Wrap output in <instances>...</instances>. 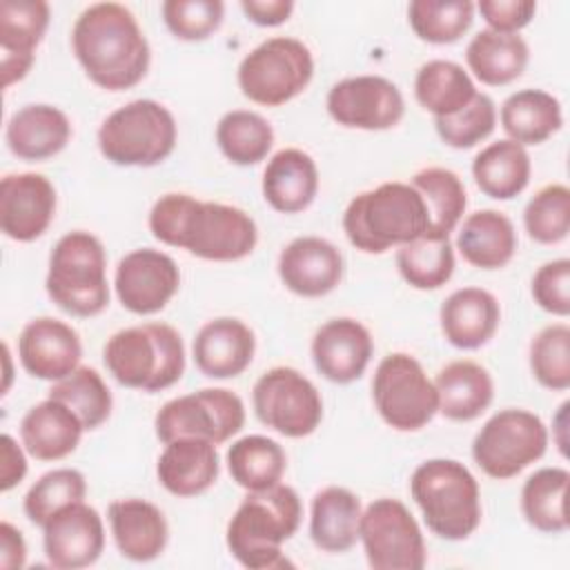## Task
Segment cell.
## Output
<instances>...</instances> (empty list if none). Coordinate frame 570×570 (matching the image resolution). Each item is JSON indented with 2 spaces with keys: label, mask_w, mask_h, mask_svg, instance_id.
I'll use <instances>...</instances> for the list:
<instances>
[{
  "label": "cell",
  "mask_w": 570,
  "mask_h": 570,
  "mask_svg": "<svg viewBox=\"0 0 570 570\" xmlns=\"http://www.w3.org/2000/svg\"><path fill=\"white\" fill-rule=\"evenodd\" d=\"M147 223L156 240L205 261H240L258 240L254 218L240 207L178 191L160 196Z\"/></svg>",
  "instance_id": "cell-1"
},
{
  "label": "cell",
  "mask_w": 570,
  "mask_h": 570,
  "mask_svg": "<svg viewBox=\"0 0 570 570\" xmlns=\"http://www.w3.org/2000/svg\"><path fill=\"white\" fill-rule=\"evenodd\" d=\"M71 47L89 80L107 91L136 87L149 69V42L136 16L118 2L89 4L73 22Z\"/></svg>",
  "instance_id": "cell-2"
},
{
  "label": "cell",
  "mask_w": 570,
  "mask_h": 570,
  "mask_svg": "<svg viewBox=\"0 0 570 570\" xmlns=\"http://www.w3.org/2000/svg\"><path fill=\"white\" fill-rule=\"evenodd\" d=\"M303 519V503L294 488L276 483L249 492L227 523V548L249 570L289 566L281 546L289 541Z\"/></svg>",
  "instance_id": "cell-3"
},
{
  "label": "cell",
  "mask_w": 570,
  "mask_h": 570,
  "mask_svg": "<svg viewBox=\"0 0 570 570\" xmlns=\"http://www.w3.org/2000/svg\"><path fill=\"white\" fill-rule=\"evenodd\" d=\"M343 229L356 249L383 254L428 234L430 216L423 196L410 183L390 180L350 200Z\"/></svg>",
  "instance_id": "cell-4"
},
{
  "label": "cell",
  "mask_w": 570,
  "mask_h": 570,
  "mask_svg": "<svg viewBox=\"0 0 570 570\" xmlns=\"http://www.w3.org/2000/svg\"><path fill=\"white\" fill-rule=\"evenodd\" d=\"M109 374L125 387L160 392L180 381L185 372V345L167 323L125 327L102 347Z\"/></svg>",
  "instance_id": "cell-5"
},
{
  "label": "cell",
  "mask_w": 570,
  "mask_h": 570,
  "mask_svg": "<svg viewBox=\"0 0 570 570\" xmlns=\"http://www.w3.org/2000/svg\"><path fill=\"white\" fill-rule=\"evenodd\" d=\"M410 494L425 525L445 541H463L481 523V490L461 461H423L410 476Z\"/></svg>",
  "instance_id": "cell-6"
},
{
  "label": "cell",
  "mask_w": 570,
  "mask_h": 570,
  "mask_svg": "<svg viewBox=\"0 0 570 570\" xmlns=\"http://www.w3.org/2000/svg\"><path fill=\"white\" fill-rule=\"evenodd\" d=\"M45 287L49 298L71 316L100 314L109 305L102 243L82 229L65 234L51 249Z\"/></svg>",
  "instance_id": "cell-7"
},
{
  "label": "cell",
  "mask_w": 570,
  "mask_h": 570,
  "mask_svg": "<svg viewBox=\"0 0 570 570\" xmlns=\"http://www.w3.org/2000/svg\"><path fill=\"white\" fill-rule=\"evenodd\" d=\"M176 136L171 111L151 98H138L102 120L98 149L120 167H154L174 151Z\"/></svg>",
  "instance_id": "cell-8"
},
{
  "label": "cell",
  "mask_w": 570,
  "mask_h": 570,
  "mask_svg": "<svg viewBox=\"0 0 570 570\" xmlns=\"http://www.w3.org/2000/svg\"><path fill=\"white\" fill-rule=\"evenodd\" d=\"M314 76V58L305 42L274 36L254 47L238 65V87L263 107H281L296 98Z\"/></svg>",
  "instance_id": "cell-9"
},
{
  "label": "cell",
  "mask_w": 570,
  "mask_h": 570,
  "mask_svg": "<svg viewBox=\"0 0 570 570\" xmlns=\"http://www.w3.org/2000/svg\"><path fill=\"white\" fill-rule=\"evenodd\" d=\"M548 450L543 421L528 410L508 407L490 416L474 434L472 459L492 479H512Z\"/></svg>",
  "instance_id": "cell-10"
},
{
  "label": "cell",
  "mask_w": 570,
  "mask_h": 570,
  "mask_svg": "<svg viewBox=\"0 0 570 570\" xmlns=\"http://www.w3.org/2000/svg\"><path fill=\"white\" fill-rule=\"evenodd\" d=\"M372 399L381 419L399 432H416L439 412L434 381H430L423 365L405 352L387 354L376 365Z\"/></svg>",
  "instance_id": "cell-11"
},
{
  "label": "cell",
  "mask_w": 570,
  "mask_h": 570,
  "mask_svg": "<svg viewBox=\"0 0 570 570\" xmlns=\"http://www.w3.org/2000/svg\"><path fill=\"white\" fill-rule=\"evenodd\" d=\"M245 425L243 399L227 387H203L167 401L154 419L156 436L169 443L178 436H203L225 443Z\"/></svg>",
  "instance_id": "cell-12"
},
{
  "label": "cell",
  "mask_w": 570,
  "mask_h": 570,
  "mask_svg": "<svg viewBox=\"0 0 570 570\" xmlns=\"http://www.w3.org/2000/svg\"><path fill=\"white\" fill-rule=\"evenodd\" d=\"M252 403L263 425L289 439L309 436L323 419V399L316 385L298 370L285 365L258 376Z\"/></svg>",
  "instance_id": "cell-13"
},
{
  "label": "cell",
  "mask_w": 570,
  "mask_h": 570,
  "mask_svg": "<svg viewBox=\"0 0 570 570\" xmlns=\"http://www.w3.org/2000/svg\"><path fill=\"white\" fill-rule=\"evenodd\" d=\"M358 539L374 570H421L428 561L421 528L399 499L372 501L361 514Z\"/></svg>",
  "instance_id": "cell-14"
},
{
  "label": "cell",
  "mask_w": 570,
  "mask_h": 570,
  "mask_svg": "<svg viewBox=\"0 0 570 570\" xmlns=\"http://www.w3.org/2000/svg\"><path fill=\"white\" fill-rule=\"evenodd\" d=\"M325 105L334 122L365 131L392 129L405 114L401 89L392 80L370 73L338 80Z\"/></svg>",
  "instance_id": "cell-15"
},
{
  "label": "cell",
  "mask_w": 570,
  "mask_h": 570,
  "mask_svg": "<svg viewBox=\"0 0 570 570\" xmlns=\"http://www.w3.org/2000/svg\"><path fill=\"white\" fill-rule=\"evenodd\" d=\"M180 287V269L176 261L151 247L125 254L114 274V289L125 309L138 316L160 312Z\"/></svg>",
  "instance_id": "cell-16"
},
{
  "label": "cell",
  "mask_w": 570,
  "mask_h": 570,
  "mask_svg": "<svg viewBox=\"0 0 570 570\" xmlns=\"http://www.w3.org/2000/svg\"><path fill=\"white\" fill-rule=\"evenodd\" d=\"M47 561L58 570H78L98 561L105 548V525L96 508L85 501L53 512L42 525Z\"/></svg>",
  "instance_id": "cell-17"
},
{
  "label": "cell",
  "mask_w": 570,
  "mask_h": 570,
  "mask_svg": "<svg viewBox=\"0 0 570 570\" xmlns=\"http://www.w3.org/2000/svg\"><path fill=\"white\" fill-rule=\"evenodd\" d=\"M56 214V189L36 171L7 174L0 183V227L7 238L31 243L40 238Z\"/></svg>",
  "instance_id": "cell-18"
},
{
  "label": "cell",
  "mask_w": 570,
  "mask_h": 570,
  "mask_svg": "<svg viewBox=\"0 0 570 570\" xmlns=\"http://www.w3.org/2000/svg\"><path fill=\"white\" fill-rule=\"evenodd\" d=\"M18 356L31 376L56 383L78 367L82 345L78 332L69 323L38 316L20 332Z\"/></svg>",
  "instance_id": "cell-19"
},
{
  "label": "cell",
  "mask_w": 570,
  "mask_h": 570,
  "mask_svg": "<svg viewBox=\"0 0 570 570\" xmlns=\"http://www.w3.org/2000/svg\"><path fill=\"white\" fill-rule=\"evenodd\" d=\"M374 352L370 330L356 318H330L312 338V361L321 376L347 385L363 376Z\"/></svg>",
  "instance_id": "cell-20"
},
{
  "label": "cell",
  "mask_w": 570,
  "mask_h": 570,
  "mask_svg": "<svg viewBox=\"0 0 570 570\" xmlns=\"http://www.w3.org/2000/svg\"><path fill=\"white\" fill-rule=\"evenodd\" d=\"M343 254L321 236H298L278 256L283 285L303 298H318L336 289L343 278Z\"/></svg>",
  "instance_id": "cell-21"
},
{
  "label": "cell",
  "mask_w": 570,
  "mask_h": 570,
  "mask_svg": "<svg viewBox=\"0 0 570 570\" xmlns=\"http://www.w3.org/2000/svg\"><path fill=\"white\" fill-rule=\"evenodd\" d=\"M49 27V4L45 0H4L0 4V71L2 87L22 80Z\"/></svg>",
  "instance_id": "cell-22"
},
{
  "label": "cell",
  "mask_w": 570,
  "mask_h": 570,
  "mask_svg": "<svg viewBox=\"0 0 570 570\" xmlns=\"http://www.w3.org/2000/svg\"><path fill=\"white\" fill-rule=\"evenodd\" d=\"M196 367L209 379H234L243 374L256 352V336L240 318L220 316L207 321L194 336Z\"/></svg>",
  "instance_id": "cell-23"
},
{
  "label": "cell",
  "mask_w": 570,
  "mask_h": 570,
  "mask_svg": "<svg viewBox=\"0 0 570 570\" xmlns=\"http://www.w3.org/2000/svg\"><path fill=\"white\" fill-rule=\"evenodd\" d=\"M216 443L203 436H178L165 443L156 463L158 483L174 497H196L218 479Z\"/></svg>",
  "instance_id": "cell-24"
},
{
  "label": "cell",
  "mask_w": 570,
  "mask_h": 570,
  "mask_svg": "<svg viewBox=\"0 0 570 570\" xmlns=\"http://www.w3.org/2000/svg\"><path fill=\"white\" fill-rule=\"evenodd\" d=\"M111 534L118 552L136 563L154 561L163 554L169 528L163 510L145 499H118L107 508Z\"/></svg>",
  "instance_id": "cell-25"
},
{
  "label": "cell",
  "mask_w": 570,
  "mask_h": 570,
  "mask_svg": "<svg viewBox=\"0 0 570 570\" xmlns=\"http://www.w3.org/2000/svg\"><path fill=\"white\" fill-rule=\"evenodd\" d=\"M439 321L450 345L459 350H479L494 336L501 321V307L488 289L461 287L443 301Z\"/></svg>",
  "instance_id": "cell-26"
},
{
  "label": "cell",
  "mask_w": 570,
  "mask_h": 570,
  "mask_svg": "<svg viewBox=\"0 0 570 570\" xmlns=\"http://www.w3.org/2000/svg\"><path fill=\"white\" fill-rule=\"evenodd\" d=\"M85 432L78 414L58 399H45L27 410L20 421L24 450L38 461H58L69 456Z\"/></svg>",
  "instance_id": "cell-27"
},
{
  "label": "cell",
  "mask_w": 570,
  "mask_h": 570,
  "mask_svg": "<svg viewBox=\"0 0 570 570\" xmlns=\"http://www.w3.org/2000/svg\"><path fill=\"white\" fill-rule=\"evenodd\" d=\"M263 198L281 214H298L312 205L318 191L314 158L296 147L276 151L263 169Z\"/></svg>",
  "instance_id": "cell-28"
},
{
  "label": "cell",
  "mask_w": 570,
  "mask_h": 570,
  "mask_svg": "<svg viewBox=\"0 0 570 570\" xmlns=\"http://www.w3.org/2000/svg\"><path fill=\"white\" fill-rule=\"evenodd\" d=\"M7 147L22 160H47L60 154L71 138L67 114L53 105H24L7 122Z\"/></svg>",
  "instance_id": "cell-29"
},
{
  "label": "cell",
  "mask_w": 570,
  "mask_h": 570,
  "mask_svg": "<svg viewBox=\"0 0 570 570\" xmlns=\"http://www.w3.org/2000/svg\"><path fill=\"white\" fill-rule=\"evenodd\" d=\"M439 412L450 421H472L481 416L492 399L494 383L490 372L476 361H452L436 372L434 379Z\"/></svg>",
  "instance_id": "cell-30"
},
{
  "label": "cell",
  "mask_w": 570,
  "mask_h": 570,
  "mask_svg": "<svg viewBox=\"0 0 570 570\" xmlns=\"http://www.w3.org/2000/svg\"><path fill=\"white\" fill-rule=\"evenodd\" d=\"M361 499L341 485L318 490L309 508V537L318 550L345 552L358 541Z\"/></svg>",
  "instance_id": "cell-31"
},
{
  "label": "cell",
  "mask_w": 570,
  "mask_h": 570,
  "mask_svg": "<svg viewBox=\"0 0 570 570\" xmlns=\"http://www.w3.org/2000/svg\"><path fill=\"white\" fill-rule=\"evenodd\" d=\"M456 249L479 269L505 267L517 252L514 225L503 212L479 209L463 220Z\"/></svg>",
  "instance_id": "cell-32"
},
{
  "label": "cell",
  "mask_w": 570,
  "mask_h": 570,
  "mask_svg": "<svg viewBox=\"0 0 570 570\" xmlns=\"http://www.w3.org/2000/svg\"><path fill=\"white\" fill-rule=\"evenodd\" d=\"M530 154L523 145L503 138L483 147L472 160V176L476 187L497 200L519 196L530 183Z\"/></svg>",
  "instance_id": "cell-33"
},
{
  "label": "cell",
  "mask_w": 570,
  "mask_h": 570,
  "mask_svg": "<svg viewBox=\"0 0 570 570\" xmlns=\"http://www.w3.org/2000/svg\"><path fill=\"white\" fill-rule=\"evenodd\" d=\"M501 127L519 145H541L563 125L561 102L543 89L510 94L499 111Z\"/></svg>",
  "instance_id": "cell-34"
},
{
  "label": "cell",
  "mask_w": 570,
  "mask_h": 570,
  "mask_svg": "<svg viewBox=\"0 0 570 570\" xmlns=\"http://www.w3.org/2000/svg\"><path fill=\"white\" fill-rule=\"evenodd\" d=\"M528 45L519 33H501L492 29L479 31L465 49V62L476 80L501 87L517 80L528 65Z\"/></svg>",
  "instance_id": "cell-35"
},
{
  "label": "cell",
  "mask_w": 570,
  "mask_h": 570,
  "mask_svg": "<svg viewBox=\"0 0 570 570\" xmlns=\"http://www.w3.org/2000/svg\"><path fill=\"white\" fill-rule=\"evenodd\" d=\"M476 96L470 73L452 60H428L414 78V98L434 118L452 116Z\"/></svg>",
  "instance_id": "cell-36"
},
{
  "label": "cell",
  "mask_w": 570,
  "mask_h": 570,
  "mask_svg": "<svg viewBox=\"0 0 570 570\" xmlns=\"http://www.w3.org/2000/svg\"><path fill=\"white\" fill-rule=\"evenodd\" d=\"M227 470L232 479L247 492L267 490L281 483L287 454L283 445L263 434H247L236 439L227 450Z\"/></svg>",
  "instance_id": "cell-37"
},
{
  "label": "cell",
  "mask_w": 570,
  "mask_h": 570,
  "mask_svg": "<svg viewBox=\"0 0 570 570\" xmlns=\"http://www.w3.org/2000/svg\"><path fill=\"white\" fill-rule=\"evenodd\" d=\"M568 485L570 472L566 468H541L525 479L521 512L534 530L557 534L568 528Z\"/></svg>",
  "instance_id": "cell-38"
},
{
  "label": "cell",
  "mask_w": 570,
  "mask_h": 570,
  "mask_svg": "<svg viewBox=\"0 0 570 570\" xmlns=\"http://www.w3.org/2000/svg\"><path fill=\"white\" fill-rule=\"evenodd\" d=\"M425 200L430 216V236H450L468 207V194L461 178L445 167H425L410 183Z\"/></svg>",
  "instance_id": "cell-39"
},
{
  "label": "cell",
  "mask_w": 570,
  "mask_h": 570,
  "mask_svg": "<svg viewBox=\"0 0 570 570\" xmlns=\"http://www.w3.org/2000/svg\"><path fill=\"white\" fill-rule=\"evenodd\" d=\"M396 267L414 289H439L454 274V249L450 236L423 234L396 252Z\"/></svg>",
  "instance_id": "cell-40"
},
{
  "label": "cell",
  "mask_w": 570,
  "mask_h": 570,
  "mask_svg": "<svg viewBox=\"0 0 570 570\" xmlns=\"http://www.w3.org/2000/svg\"><path fill=\"white\" fill-rule=\"evenodd\" d=\"M216 142L227 160L247 167L261 163L274 142V129L256 111L232 109L216 125Z\"/></svg>",
  "instance_id": "cell-41"
},
{
  "label": "cell",
  "mask_w": 570,
  "mask_h": 570,
  "mask_svg": "<svg viewBox=\"0 0 570 570\" xmlns=\"http://www.w3.org/2000/svg\"><path fill=\"white\" fill-rule=\"evenodd\" d=\"M49 399H58L69 405L82 421L85 430L100 428L114 407L107 383L94 367L87 365H78L69 376L56 381L49 390Z\"/></svg>",
  "instance_id": "cell-42"
},
{
  "label": "cell",
  "mask_w": 570,
  "mask_h": 570,
  "mask_svg": "<svg viewBox=\"0 0 570 570\" xmlns=\"http://www.w3.org/2000/svg\"><path fill=\"white\" fill-rule=\"evenodd\" d=\"M412 31L432 45L456 42L474 20L470 0H412L407 7Z\"/></svg>",
  "instance_id": "cell-43"
},
{
  "label": "cell",
  "mask_w": 570,
  "mask_h": 570,
  "mask_svg": "<svg viewBox=\"0 0 570 570\" xmlns=\"http://www.w3.org/2000/svg\"><path fill=\"white\" fill-rule=\"evenodd\" d=\"M87 494V481L80 470L58 468L42 474L24 494V514L33 525H45L60 508L82 501Z\"/></svg>",
  "instance_id": "cell-44"
},
{
  "label": "cell",
  "mask_w": 570,
  "mask_h": 570,
  "mask_svg": "<svg viewBox=\"0 0 570 570\" xmlns=\"http://www.w3.org/2000/svg\"><path fill=\"white\" fill-rule=\"evenodd\" d=\"M523 225L541 245L561 243L570 232V189L561 183L541 187L523 209Z\"/></svg>",
  "instance_id": "cell-45"
},
{
  "label": "cell",
  "mask_w": 570,
  "mask_h": 570,
  "mask_svg": "<svg viewBox=\"0 0 570 570\" xmlns=\"http://www.w3.org/2000/svg\"><path fill=\"white\" fill-rule=\"evenodd\" d=\"M530 370L548 390L570 387V327L566 323L548 325L532 338Z\"/></svg>",
  "instance_id": "cell-46"
},
{
  "label": "cell",
  "mask_w": 570,
  "mask_h": 570,
  "mask_svg": "<svg viewBox=\"0 0 570 570\" xmlns=\"http://www.w3.org/2000/svg\"><path fill=\"white\" fill-rule=\"evenodd\" d=\"M497 127V107L488 94H479L456 114L434 118L439 138L454 149H470L485 140Z\"/></svg>",
  "instance_id": "cell-47"
},
{
  "label": "cell",
  "mask_w": 570,
  "mask_h": 570,
  "mask_svg": "<svg viewBox=\"0 0 570 570\" xmlns=\"http://www.w3.org/2000/svg\"><path fill=\"white\" fill-rule=\"evenodd\" d=\"M163 20L178 40H205L223 22L220 0H165Z\"/></svg>",
  "instance_id": "cell-48"
},
{
  "label": "cell",
  "mask_w": 570,
  "mask_h": 570,
  "mask_svg": "<svg viewBox=\"0 0 570 570\" xmlns=\"http://www.w3.org/2000/svg\"><path fill=\"white\" fill-rule=\"evenodd\" d=\"M534 303L554 316L570 314V261L557 258L543 263L532 276Z\"/></svg>",
  "instance_id": "cell-49"
},
{
  "label": "cell",
  "mask_w": 570,
  "mask_h": 570,
  "mask_svg": "<svg viewBox=\"0 0 570 570\" xmlns=\"http://www.w3.org/2000/svg\"><path fill=\"white\" fill-rule=\"evenodd\" d=\"M479 13L488 22V29L501 33H517L537 13V2L532 0H481L476 4Z\"/></svg>",
  "instance_id": "cell-50"
},
{
  "label": "cell",
  "mask_w": 570,
  "mask_h": 570,
  "mask_svg": "<svg viewBox=\"0 0 570 570\" xmlns=\"http://www.w3.org/2000/svg\"><path fill=\"white\" fill-rule=\"evenodd\" d=\"M27 474V459L11 434L0 436V490L9 492Z\"/></svg>",
  "instance_id": "cell-51"
},
{
  "label": "cell",
  "mask_w": 570,
  "mask_h": 570,
  "mask_svg": "<svg viewBox=\"0 0 570 570\" xmlns=\"http://www.w3.org/2000/svg\"><path fill=\"white\" fill-rule=\"evenodd\" d=\"M240 9L258 27H278L294 11L292 0H240Z\"/></svg>",
  "instance_id": "cell-52"
},
{
  "label": "cell",
  "mask_w": 570,
  "mask_h": 570,
  "mask_svg": "<svg viewBox=\"0 0 570 570\" xmlns=\"http://www.w3.org/2000/svg\"><path fill=\"white\" fill-rule=\"evenodd\" d=\"M27 561V543L22 532L9 521L0 523V566L4 570H18Z\"/></svg>",
  "instance_id": "cell-53"
}]
</instances>
